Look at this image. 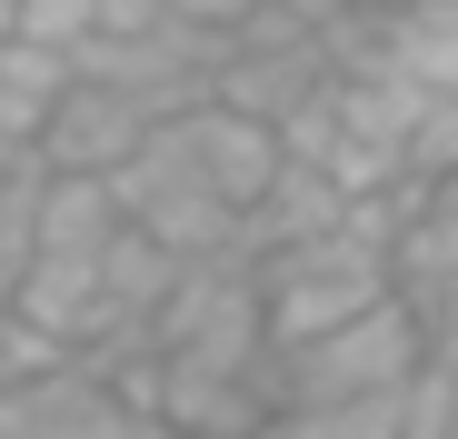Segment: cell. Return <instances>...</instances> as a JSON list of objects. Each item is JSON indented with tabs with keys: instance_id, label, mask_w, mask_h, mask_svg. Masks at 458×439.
Here are the masks:
<instances>
[{
	"instance_id": "cell-15",
	"label": "cell",
	"mask_w": 458,
	"mask_h": 439,
	"mask_svg": "<svg viewBox=\"0 0 458 439\" xmlns=\"http://www.w3.org/2000/svg\"><path fill=\"white\" fill-rule=\"evenodd\" d=\"M11 30H21V0H0V40H11Z\"/></svg>"
},
{
	"instance_id": "cell-14",
	"label": "cell",
	"mask_w": 458,
	"mask_h": 439,
	"mask_svg": "<svg viewBox=\"0 0 458 439\" xmlns=\"http://www.w3.org/2000/svg\"><path fill=\"white\" fill-rule=\"evenodd\" d=\"M428 330H438V349H458V289H448V300L428 310Z\"/></svg>"
},
{
	"instance_id": "cell-6",
	"label": "cell",
	"mask_w": 458,
	"mask_h": 439,
	"mask_svg": "<svg viewBox=\"0 0 458 439\" xmlns=\"http://www.w3.org/2000/svg\"><path fill=\"white\" fill-rule=\"evenodd\" d=\"M149 130H160V120H149L130 90L70 70V90H60V110H50V130H40V160H50V170H81V180H120V160L140 151Z\"/></svg>"
},
{
	"instance_id": "cell-11",
	"label": "cell",
	"mask_w": 458,
	"mask_h": 439,
	"mask_svg": "<svg viewBox=\"0 0 458 439\" xmlns=\"http://www.w3.org/2000/svg\"><path fill=\"white\" fill-rule=\"evenodd\" d=\"M100 30V0H21V30L11 40H40V50H81Z\"/></svg>"
},
{
	"instance_id": "cell-12",
	"label": "cell",
	"mask_w": 458,
	"mask_h": 439,
	"mask_svg": "<svg viewBox=\"0 0 458 439\" xmlns=\"http://www.w3.org/2000/svg\"><path fill=\"white\" fill-rule=\"evenodd\" d=\"M60 359H70V349H60L50 330H30L21 310H0V390H21V380H40V370H60Z\"/></svg>"
},
{
	"instance_id": "cell-5",
	"label": "cell",
	"mask_w": 458,
	"mask_h": 439,
	"mask_svg": "<svg viewBox=\"0 0 458 439\" xmlns=\"http://www.w3.org/2000/svg\"><path fill=\"white\" fill-rule=\"evenodd\" d=\"M81 81H110L130 90L149 120H180L219 90V30H190V21H160V30H130V40H81L70 50Z\"/></svg>"
},
{
	"instance_id": "cell-7",
	"label": "cell",
	"mask_w": 458,
	"mask_h": 439,
	"mask_svg": "<svg viewBox=\"0 0 458 439\" xmlns=\"http://www.w3.org/2000/svg\"><path fill=\"white\" fill-rule=\"evenodd\" d=\"M180 140H190V160H199V180L229 200V210H259L269 200V180L289 170V151H279V130L269 120H250V110H229V100H199V110H180Z\"/></svg>"
},
{
	"instance_id": "cell-3",
	"label": "cell",
	"mask_w": 458,
	"mask_h": 439,
	"mask_svg": "<svg viewBox=\"0 0 458 439\" xmlns=\"http://www.w3.org/2000/svg\"><path fill=\"white\" fill-rule=\"evenodd\" d=\"M120 220L130 230H149L170 260H219V250H250L240 240V210H229L209 180H199V160H190V140H180V120H160L140 140V151L120 160Z\"/></svg>"
},
{
	"instance_id": "cell-2",
	"label": "cell",
	"mask_w": 458,
	"mask_h": 439,
	"mask_svg": "<svg viewBox=\"0 0 458 439\" xmlns=\"http://www.w3.org/2000/svg\"><path fill=\"white\" fill-rule=\"evenodd\" d=\"M149 349L160 359H209V370H259L269 349V300H259V260L219 250V260H180L160 320H149Z\"/></svg>"
},
{
	"instance_id": "cell-8",
	"label": "cell",
	"mask_w": 458,
	"mask_h": 439,
	"mask_svg": "<svg viewBox=\"0 0 458 439\" xmlns=\"http://www.w3.org/2000/svg\"><path fill=\"white\" fill-rule=\"evenodd\" d=\"M120 409V390L90 359H60V370L0 390V439H100V419Z\"/></svg>"
},
{
	"instance_id": "cell-10",
	"label": "cell",
	"mask_w": 458,
	"mask_h": 439,
	"mask_svg": "<svg viewBox=\"0 0 458 439\" xmlns=\"http://www.w3.org/2000/svg\"><path fill=\"white\" fill-rule=\"evenodd\" d=\"M339 220H349V190L329 180V170H279L269 180V200L240 220V240H250V260H279V250H299V240H329L339 230Z\"/></svg>"
},
{
	"instance_id": "cell-1",
	"label": "cell",
	"mask_w": 458,
	"mask_h": 439,
	"mask_svg": "<svg viewBox=\"0 0 458 439\" xmlns=\"http://www.w3.org/2000/svg\"><path fill=\"white\" fill-rule=\"evenodd\" d=\"M428 349H438L428 310L378 300V310H359L349 330H329V340H310V349H279V419L339 409V400H389V390H409V380L428 370Z\"/></svg>"
},
{
	"instance_id": "cell-9",
	"label": "cell",
	"mask_w": 458,
	"mask_h": 439,
	"mask_svg": "<svg viewBox=\"0 0 458 439\" xmlns=\"http://www.w3.org/2000/svg\"><path fill=\"white\" fill-rule=\"evenodd\" d=\"M120 230H130V220H120V190L110 180L50 170L40 180V210H30V260H100Z\"/></svg>"
},
{
	"instance_id": "cell-4",
	"label": "cell",
	"mask_w": 458,
	"mask_h": 439,
	"mask_svg": "<svg viewBox=\"0 0 458 439\" xmlns=\"http://www.w3.org/2000/svg\"><path fill=\"white\" fill-rule=\"evenodd\" d=\"M339 81V60H329V30L299 11V0H269L259 21H240L219 40V90L209 100H229V110H250V120H289L299 100H319Z\"/></svg>"
},
{
	"instance_id": "cell-13",
	"label": "cell",
	"mask_w": 458,
	"mask_h": 439,
	"mask_svg": "<svg viewBox=\"0 0 458 439\" xmlns=\"http://www.w3.org/2000/svg\"><path fill=\"white\" fill-rule=\"evenodd\" d=\"M259 11H269V0H170V21H190V30H219V40L240 30V21H259Z\"/></svg>"
}]
</instances>
